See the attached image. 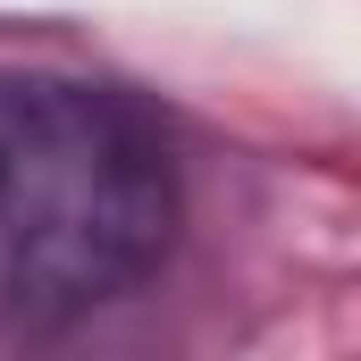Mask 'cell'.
<instances>
[{"label":"cell","instance_id":"cell-1","mask_svg":"<svg viewBox=\"0 0 361 361\" xmlns=\"http://www.w3.org/2000/svg\"><path fill=\"white\" fill-rule=\"evenodd\" d=\"M177 235V160L118 85L0 68V336L135 294Z\"/></svg>","mask_w":361,"mask_h":361}]
</instances>
